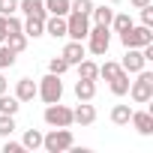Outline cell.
Returning a JSON list of instances; mask_svg holds the SVG:
<instances>
[{"label": "cell", "instance_id": "7c38bea8", "mask_svg": "<svg viewBox=\"0 0 153 153\" xmlns=\"http://www.w3.org/2000/svg\"><path fill=\"white\" fill-rule=\"evenodd\" d=\"M45 18H48V15H45ZM45 18L27 15V21L21 24V33H24L27 39H36V36H42V33H45Z\"/></svg>", "mask_w": 153, "mask_h": 153}, {"label": "cell", "instance_id": "d6986e66", "mask_svg": "<svg viewBox=\"0 0 153 153\" xmlns=\"http://www.w3.org/2000/svg\"><path fill=\"white\" fill-rule=\"evenodd\" d=\"M75 66H78V78H87V81H96L99 78V66L93 63V60H81V63H75Z\"/></svg>", "mask_w": 153, "mask_h": 153}, {"label": "cell", "instance_id": "8992f818", "mask_svg": "<svg viewBox=\"0 0 153 153\" xmlns=\"http://www.w3.org/2000/svg\"><path fill=\"white\" fill-rule=\"evenodd\" d=\"M120 42H123V48H144V45H150L153 42V30L150 27H129V30H123L120 33Z\"/></svg>", "mask_w": 153, "mask_h": 153}, {"label": "cell", "instance_id": "5b68a950", "mask_svg": "<svg viewBox=\"0 0 153 153\" xmlns=\"http://www.w3.org/2000/svg\"><path fill=\"white\" fill-rule=\"evenodd\" d=\"M87 33H90V15H84V12H72V9H69V15H66V36L84 42Z\"/></svg>", "mask_w": 153, "mask_h": 153}, {"label": "cell", "instance_id": "603a6c76", "mask_svg": "<svg viewBox=\"0 0 153 153\" xmlns=\"http://www.w3.org/2000/svg\"><path fill=\"white\" fill-rule=\"evenodd\" d=\"M108 27H114V33H123V30L132 27V15H129V12H114V18H111Z\"/></svg>", "mask_w": 153, "mask_h": 153}, {"label": "cell", "instance_id": "6da1fadb", "mask_svg": "<svg viewBox=\"0 0 153 153\" xmlns=\"http://www.w3.org/2000/svg\"><path fill=\"white\" fill-rule=\"evenodd\" d=\"M42 147H45L48 153H63V150H72V147H75L72 129H69V126H54L48 135H42Z\"/></svg>", "mask_w": 153, "mask_h": 153}, {"label": "cell", "instance_id": "d590c367", "mask_svg": "<svg viewBox=\"0 0 153 153\" xmlns=\"http://www.w3.org/2000/svg\"><path fill=\"white\" fill-rule=\"evenodd\" d=\"M147 3H153V0H129L132 9H141V6H147Z\"/></svg>", "mask_w": 153, "mask_h": 153}, {"label": "cell", "instance_id": "d4e9b609", "mask_svg": "<svg viewBox=\"0 0 153 153\" xmlns=\"http://www.w3.org/2000/svg\"><path fill=\"white\" fill-rule=\"evenodd\" d=\"M69 3L72 0H45V12L48 15H69Z\"/></svg>", "mask_w": 153, "mask_h": 153}, {"label": "cell", "instance_id": "484cf974", "mask_svg": "<svg viewBox=\"0 0 153 153\" xmlns=\"http://www.w3.org/2000/svg\"><path fill=\"white\" fill-rule=\"evenodd\" d=\"M15 57H18L15 51H9L3 42H0V72H3V69H12V66H15Z\"/></svg>", "mask_w": 153, "mask_h": 153}, {"label": "cell", "instance_id": "e0dca14e", "mask_svg": "<svg viewBox=\"0 0 153 153\" xmlns=\"http://www.w3.org/2000/svg\"><path fill=\"white\" fill-rule=\"evenodd\" d=\"M18 9L24 15H36V18H45V0H18Z\"/></svg>", "mask_w": 153, "mask_h": 153}, {"label": "cell", "instance_id": "d6a6232c", "mask_svg": "<svg viewBox=\"0 0 153 153\" xmlns=\"http://www.w3.org/2000/svg\"><path fill=\"white\" fill-rule=\"evenodd\" d=\"M21 18H15V15H6V33H21Z\"/></svg>", "mask_w": 153, "mask_h": 153}, {"label": "cell", "instance_id": "8fae6325", "mask_svg": "<svg viewBox=\"0 0 153 153\" xmlns=\"http://www.w3.org/2000/svg\"><path fill=\"white\" fill-rule=\"evenodd\" d=\"M72 123H78V126H93V123H96V108L87 105V102H81L78 108L72 111Z\"/></svg>", "mask_w": 153, "mask_h": 153}, {"label": "cell", "instance_id": "ba28073f", "mask_svg": "<svg viewBox=\"0 0 153 153\" xmlns=\"http://www.w3.org/2000/svg\"><path fill=\"white\" fill-rule=\"evenodd\" d=\"M120 69L129 72V75L147 69V57H144V51H141V48H126V54H123V60H120Z\"/></svg>", "mask_w": 153, "mask_h": 153}, {"label": "cell", "instance_id": "83f0119b", "mask_svg": "<svg viewBox=\"0 0 153 153\" xmlns=\"http://www.w3.org/2000/svg\"><path fill=\"white\" fill-rule=\"evenodd\" d=\"M120 72V63H114V60H105L102 66H99V78H105V81H111L114 75Z\"/></svg>", "mask_w": 153, "mask_h": 153}, {"label": "cell", "instance_id": "5bb4252c", "mask_svg": "<svg viewBox=\"0 0 153 153\" xmlns=\"http://www.w3.org/2000/svg\"><path fill=\"white\" fill-rule=\"evenodd\" d=\"M15 99L18 102H33L36 99V81L33 78H21L15 84Z\"/></svg>", "mask_w": 153, "mask_h": 153}, {"label": "cell", "instance_id": "f1b7e54d", "mask_svg": "<svg viewBox=\"0 0 153 153\" xmlns=\"http://www.w3.org/2000/svg\"><path fill=\"white\" fill-rule=\"evenodd\" d=\"M69 9H72V12H84V15H90L93 0H72V3H69Z\"/></svg>", "mask_w": 153, "mask_h": 153}, {"label": "cell", "instance_id": "ac0fdd59", "mask_svg": "<svg viewBox=\"0 0 153 153\" xmlns=\"http://www.w3.org/2000/svg\"><path fill=\"white\" fill-rule=\"evenodd\" d=\"M90 18H93V24H111V18H114V9L111 6H96L93 3V9H90Z\"/></svg>", "mask_w": 153, "mask_h": 153}, {"label": "cell", "instance_id": "7a4b0ae2", "mask_svg": "<svg viewBox=\"0 0 153 153\" xmlns=\"http://www.w3.org/2000/svg\"><path fill=\"white\" fill-rule=\"evenodd\" d=\"M135 75H138V78L129 81V96H132V102L147 105V102L153 99V72L141 69V72H135Z\"/></svg>", "mask_w": 153, "mask_h": 153}, {"label": "cell", "instance_id": "44dd1931", "mask_svg": "<svg viewBox=\"0 0 153 153\" xmlns=\"http://www.w3.org/2000/svg\"><path fill=\"white\" fill-rule=\"evenodd\" d=\"M18 108H21V102L15 99V96H9V90L6 93H0V114H18Z\"/></svg>", "mask_w": 153, "mask_h": 153}, {"label": "cell", "instance_id": "cb8c5ba5", "mask_svg": "<svg viewBox=\"0 0 153 153\" xmlns=\"http://www.w3.org/2000/svg\"><path fill=\"white\" fill-rule=\"evenodd\" d=\"M21 144H24V150H39L42 147V132L39 129H27L24 138H21Z\"/></svg>", "mask_w": 153, "mask_h": 153}, {"label": "cell", "instance_id": "f546056e", "mask_svg": "<svg viewBox=\"0 0 153 153\" xmlns=\"http://www.w3.org/2000/svg\"><path fill=\"white\" fill-rule=\"evenodd\" d=\"M66 69H69V63H66L63 57H54V60L48 63V72H54V75H63Z\"/></svg>", "mask_w": 153, "mask_h": 153}, {"label": "cell", "instance_id": "836d02e7", "mask_svg": "<svg viewBox=\"0 0 153 153\" xmlns=\"http://www.w3.org/2000/svg\"><path fill=\"white\" fill-rule=\"evenodd\" d=\"M3 153H24V144L21 141H6L3 144Z\"/></svg>", "mask_w": 153, "mask_h": 153}, {"label": "cell", "instance_id": "4316f807", "mask_svg": "<svg viewBox=\"0 0 153 153\" xmlns=\"http://www.w3.org/2000/svg\"><path fill=\"white\" fill-rule=\"evenodd\" d=\"M15 132V117L12 114H0V138H9Z\"/></svg>", "mask_w": 153, "mask_h": 153}, {"label": "cell", "instance_id": "30bf717a", "mask_svg": "<svg viewBox=\"0 0 153 153\" xmlns=\"http://www.w3.org/2000/svg\"><path fill=\"white\" fill-rule=\"evenodd\" d=\"M129 123L138 129V135H153V114L150 111H132Z\"/></svg>", "mask_w": 153, "mask_h": 153}, {"label": "cell", "instance_id": "1f68e13d", "mask_svg": "<svg viewBox=\"0 0 153 153\" xmlns=\"http://www.w3.org/2000/svg\"><path fill=\"white\" fill-rule=\"evenodd\" d=\"M141 24H144V27H153V3L141 6Z\"/></svg>", "mask_w": 153, "mask_h": 153}, {"label": "cell", "instance_id": "4fadbf2b", "mask_svg": "<svg viewBox=\"0 0 153 153\" xmlns=\"http://www.w3.org/2000/svg\"><path fill=\"white\" fill-rule=\"evenodd\" d=\"M45 33L54 36V39H63L66 36V15H48L45 18Z\"/></svg>", "mask_w": 153, "mask_h": 153}, {"label": "cell", "instance_id": "3957f363", "mask_svg": "<svg viewBox=\"0 0 153 153\" xmlns=\"http://www.w3.org/2000/svg\"><path fill=\"white\" fill-rule=\"evenodd\" d=\"M36 96L42 99V102H60L63 99V81H60V75H54V72H48L45 78L36 84Z\"/></svg>", "mask_w": 153, "mask_h": 153}, {"label": "cell", "instance_id": "8d00e7d4", "mask_svg": "<svg viewBox=\"0 0 153 153\" xmlns=\"http://www.w3.org/2000/svg\"><path fill=\"white\" fill-rule=\"evenodd\" d=\"M6 90H9V81L3 78V72H0V93H6Z\"/></svg>", "mask_w": 153, "mask_h": 153}, {"label": "cell", "instance_id": "7402d4cb", "mask_svg": "<svg viewBox=\"0 0 153 153\" xmlns=\"http://www.w3.org/2000/svg\"><path fill=\"white\" fill-rule=\"evenodd\" d=\"M129 117H132V108H129V105H114V108H111V123H114V126H126Z\"/></svg>", "mask_w": 153, "mask_h": 153}, {"label": "cell", "instance_id": "9a60e30c", "mask_svg": "<svg viewBox=\"0 0 153 153\" xmlns=\"http://www.w3.org/2000/svg\"><path fill=\"white\" fill-rule=\"evenodd\" d=\"M108 90H111L114 96H126V93H129V72H123V69H120L114 78L108 81Z\"/></svg>", "mask_w": 153, "mask_h": 153}, {"label": "cell", "instance_id": "52a82bcc", "mask_svg": "<svg viewBox=\"0 0 153 153\" xmlns=\"http://www.w3.org/2000/svg\"><path fill=\"white\" fill-rule=\"evenodd\" d=\"M42 117H45L48 126H72V108H66V105H60V102H51Z\"/></svg>", "mask_w": 153, "mask_h": 153}, {"label": "cell", "instance_id": "4dcf8cb0", "mask_svg": "<svg viewBox=\"0 0 153 153\" xmlns=\"http://www.w3.org/2000/svg\"><path fill=\"white\" fill-rule=\"evenodd\" d=\"M18 12V0H0V15H15Z\"/></svg>", "mask_w": 153, "mask_h": 153}, {"label": "cell", "instance_id": "2e32d148", "mask_svg": "<svg viewBox=\"0 0 153 153\" xmlns=\"http://www.w3.org/2000/svg\"><path fill=\"white\" fill-rule=\"evenodd\" d=\"M75 96H78V102H90L96 96V81L78 78V81H75Z\"/></svg>", "mask_w": 153, "mask_h": 153}, {"label": "cell", "instance_id": "e575fe53", "mask_svg": "<svg viewBox=\"0 0 153 153\" xmlns=\"http://www.w3.org/2000/svg\"><path fill=\"white\" fill-rule=\"evenodd\" d=\"M6 39V15H0V42Z\"/></svg>", "mask_w": 153, "mask_h": 153}, {"label": "cell", "instance_id": "277c9868", "mask_svg": "<svg viewBox=\"0 0 153 153\" xmlns=\"http://www.w3.org/2000/svg\"><path fill=\"white\" fill-rule=\"evenodd\" d=\"M87 48H90V54L102 57V54L111 48V30H108L105 24H93L90 33H87Z\"/></svg>", "mask_w": 153, "mask_h": 153}, {"label": "cell", "instance_id": "ffe728a7", "mask_svg": "<svg viewBox=\"0 0 153 153\" xmlns=\"http://www.w3.org/2000/svg\"><path fill=\"white\" fill-rule=\"evenodd\" d=\"M3 45H6L9 51H15V54H21V51L27 48V36H24V33H6V39H3Z\"/></svg>", "mask_w": 153, "mask_h": 153}, {"label": "cell", "instance_id": "9c48e42d", "mask_svg": "<svg viewBox=\"0 0 153 153\" xmlns=\"http://www.w3.org/2000/svg\"><path fill=\"white\" fill-rule=\"evenodd\" d=\"M60 57H63V60H66L69 66H75V63H81V60L87 57V48H84V42H78V39H69Z\"/></svg>", "mask_w": 153, "mask_h": 153}]
</instances>
